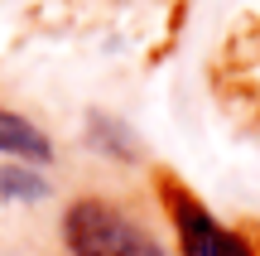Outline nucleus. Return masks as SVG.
<instances>
[{
  "label": "nucleus",
  "mask_w": 260,
  "mask_h": 256,
  "mask_svg": "<svg viewBox=\"0 0 260 256\" xmlns=\"http://www.w3.org/2000/svg\"><path fill=\"white\" fill-rule=\"evenodd\" d=\"M48 198V179L34 164H0V203H39Z\"/></svg>",
  "instance_id": "20e7f679"
},
{
  "label": "nucleus",
  "mask_w": 260,
  "mask_h": 256,
  "mask_svg": "<svg viewBox=\"0 0 260 256\" xmlns=\"http://www.w3.org/2000/svg\"><path fill=\"white\" fill-rule=\"evenodd\" d=\"M0 155L24 160V164H53V140H48L29 116L0 106Z\"/></svg>",
  "instance_id": "7ed1b4c3"
},
{
  "label": "nucleus",
  "mask_w": 260,
  "mask_h": 256,
  "mask_svg": "<svg viewBox=\"0 0 260 256\" xmlns=\"http://www.w3.org/2000/svg\"><path fill=\"white\" fill-rule=\"evenodd\" d=\"M159 203H164L169 222H174V237L183 256H255V247L246 242V232L222 227L212 213L203 208L198 193H188L174 174H159Z\"/></svg>",
  "instance_id": "f03ea898"
},
{
  "label": "nucleus",
  "mask_w": 260,
  "mask_h": 256,
  "mask_svg": "<svg viewBox=\"0 0 260 256\" xmlns=\"http://www.w3.org/2000/svg\"><path fill=\"white\" fill-rule=\"evenodd\" d=\"M58 232L68 256H169L135 213H125L116 198H102V193L73 198L63 208Z\"/></svg>",
  "instance_id": "f257e3e1"
}]
</instances>
